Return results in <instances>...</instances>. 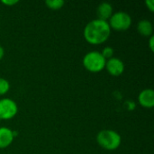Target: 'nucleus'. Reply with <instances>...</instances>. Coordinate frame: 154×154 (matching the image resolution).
<instances>
[{"label":"nucleus","mask_w":154,"mask_h":154,"mask_svg":"<svg viewBox=\"0 0 154 154\" xmlns=\"http://www.w3.org/2000/svg\"><path fill=\"white\" fill-rule=\"evenodd\" d=\"M139 104L144 108H152L154 106V91L152 88L143 89L138 96Z\"/></svg>","instance_id":"obj_7"},{"label":"nucleus","mask_w":154,"mask_h":154,"mask_svg":"<svg viewBox=\"0 0 154 154\" xmlns=\"http://www.w3.org/2000/svg\"><path fill=\"white\" fill-rule=\"evenodd\" d=\"M18 113V106L11 98L0 99V119L10 120L14 118Z\"/></svg>","instance_id":"obj_5"},{"label":"nucleus","mask_w":154,"mask_h":154,"mask_svg":"<svg viewBox=\"0 0 154 154\" xmlns=\"http://www.w3.org/2000/svg\"><path fill=\"white\" fill-rule=\"evenodd\" d=\"M1 3L5 5H7V6H13L16 4L19 3L18 0H2Z\"/></svg>","instance_id":"obj_14"},{"label":"nucleus","mask_w":154,"mask_h":154,"mask_svg":"<svg viewBox=\"0 0 154 154\" xmlns=\"http://www.w3.org/2000/svg\"><path fill=\"white\" fill-rule=\"evenodd\" d=\"M97 142L100 147L107 151H115L121 145V135L114 130H102L97 135Z\"/></svg>","instance_id":"obj_2"},{"label":"nucleus","mask_w":154,"mask_h":154,"mask_svg":"<svg viewBox=\"0 0 154 154\" xmlns=\"http://www.w3.org/2000/svg\"><path fill=\"white\" fill-rule=\"evenodd\" d=\"M137 32L143 37H151L153 35V25L151 21L143 19L137 23Z\"/></svg>","instance_id":"obj_10"},{"label":"nucleus","mask_w":154,"mask_h":154,"mask_svg":"<svg viewBox=\"0 0 154 154\" xmlns=\"http://www.w3.org/2000/svg\"><path fill=\"white\" fill-rule=\"evenodd\" d=\"M101 54L107 60L114 57V49L110 46H106L103 49V51H101Z\"/></svg>","instance_id":"obj_13"},{"label":"nucleus","mask_w":154,"mask_h":154,"mask_svg":"<svg viewBox=\"0 0 154 154\" xmlns=\"http://www.w3.org/2000/svg\"><path fill=\"white\" fill-rule=\"evenodd\" d=\"M125 63L122 60L119 58L113 57L106 60L105 69L107 70V72L114 77L121 76L125 71Z\"/></svg>","instance_id":"obj_6"},{"label":"nucleus","mask_w":154,"mask_h":154,"mask_svg":"<svg viewBox=\"0 0 154 154\" xmlns=\"http://www.w3.org/2000/svg\"><path fill=\"white\" fill-rule=\"evenodd\" d=\"M149 47H150V50H151L152 51H154V36L153 35H152V36L150 37V40H149Z\"/></svg>","instance_id":"obj_16"},{"label":"nucleus","mask_w":154,"mask_h":154,"mask_svg":"<svg viewBox=\"0 0 154 154\" xmlns=\"http://www.w3.org/2000/svg\"><path fill=\"white\" fill-rule=\"evenodd\" d=\"M106 60L102 56L101 52L93 51L88 52L82 60L84 68L92 73H97L105 69Z\"/></svg>","instance_id":"obj_3"},{"label":"nucleus","mask_w":154,"mask_h":154,"mask_svg":"<svg viewBox=\"0 0 154 154\" xmlns=\"http://www.w3.org/2000/svg\"><path fill=\"white\" fill-rule=\"evenodd\" d=\"M1 121H2V120H1V119H0V122H1Z\"/></svg>","instance_id":"obj_18"},{"label":"nucleus","mask_w":154,"mask_h":154,"mask_svg":"<svg viewBox=\"0 0 154 154\" xmlns=\"http://www.w3.org/2000/svg\"><path fill=\"white\" fill-rule=\"evenodd\" d=\"M14 136L12 129L5 126L0 127V149L9 147L14 142Z\"/></svg>","instance_id":"obj_8"},{"label":"nucleus","mask_w":154,"mask_h":154,"mask_svg":"<svg viewBox=\"0 0 154 154\" xmlns=\"http://www.w3.org/2000/svg\"><path fill=\"white\" fill-rule=\"evenodd\" d=\"M97 19L108 22V20L113 14L112 5L107 2L101 3L97 8Z\"/></svg>","instance_id":"obj_9"},{"label":"nucleus","mask_w":154,"mask_h":154,"mask_svg":"<svg viewBox=\"0 0 154 154\" xmlns=\"http://www.w3.org/2000/svg\"><path fill=\"white\" fill-rule=\"evenodd\" d=\"M83 35L89 44L100 45L109 39L111 28L108 22L97 18L87 23L83 31Z\"/></svg>","instance_id":"obj_1"},{"label":"nucleus","mask_w":154,"mask_h":154,"mask_svg":"<svg viewBox=\"0 0 154 154\" xmlns=\"http://www.w3.org/2000/svg\"><path fill=\"white\" fill-rule=\"evenodd\" d=\"M145 5L147 6V8L151 11L154 12V1L153 0H146L145 1Z\"/></svg>","instance_id":"obj_15"},{"label":"nucleus","mask_w":154,"mask_h":154,"mask_svg":"<svg viewBox=\"0 0 154 154\" xmlns=\"http://www.w3.org/2000/svg\"><path fill=\"white\" fill-rule=\"evenodd\" d=\"M108 23L111 30H115L117 32H125L131 27L132 17L126 12H116L113 13L112 16L108 20Z\"/></svg>","instance_id":"obj_4"},{"label":"nucleus","mask_w":154,"mask_h":154,"mask_svg":"<svg viewBox=\"0 0 154 154\" xmlns=\"http://www.w3.org/2000/svg\"><path fill=\"white\" fill-rule=\"evenodd\" d=\"M45 5L49 9L56 11V10L61 9L64 6L65 1L64 0H46Z\"/></svg>","instance_id":"obj_11"},{"label":"nucleus","mask_w":154,"mask_h":154,"mask_svg":"<svg viewBox=\"0 0 154 154\" xmlns=\"http://www.w3.org/2000/svg\"><path fill=\"white\" fill-rule=\"evenodd\" d=\"M4 55H5V49L3 48V46L0 45V60L4 58Z\"/></svg>","instance_id":"obj_17"},{"label":"nucleus","mask_w":154,"mask_h":154,"mask_svg":"<svg viewBox=\"0 0 154 154\" xmlns=\"http://www.w3.org/2000/svg\"><path fill=\"white\" fill-rule=\"evenodd\" d=\"M10 90V83L7 79L0 78V96H4Z\"/></svg>","instance_id":"obj_12"}]
</instances>
